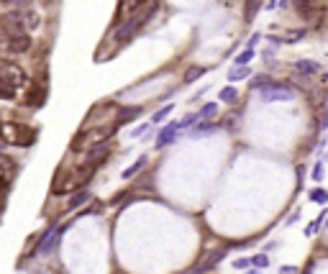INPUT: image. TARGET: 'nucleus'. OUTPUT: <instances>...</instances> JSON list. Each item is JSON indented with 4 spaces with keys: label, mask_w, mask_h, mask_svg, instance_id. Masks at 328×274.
<instances>
[{
    "label": "nucleus",
    "mask_w": 328,
    "mask_h": 274,
    "mask_svg": "<svg viewBox=\"0 0 328 274\" xmlns=\"http://www.w3.org/2000/svg\"><path fill=\"white\" fill-rule=\"evenodd\" d=\"M39 13L36 11H11L8 16L0 18V29H3L5 36H18V33H26V31H33V29H39Z\"/></svg>",
    "instance_id": "nucleus-1"
},
{
    "label": "nucleus",
    "mask_w": 328,
    "mask_h": 274,
    "mask_svg": "<svg viewBox=\"0 0 328 274\" xmlns=\"http://www.w3.org/2000/svg\"><path fill=\"white\" fill-rule=\"evenodd\" d=\"M157 11H159V3L154 0V3H151L149 8H144V11H139L136 16H131L129 21H126V23H121V26L115 29V41H129L136 31H139V29H144V26H147V23L151 21V18H154V13H157Z\"/></svg>",
    "instance_id": "nucleus-2"
},
{
    "label": "nucleus",
    "mask_w": 328,
    "mask_h": 274,
    "mask_svg": "<svg viewBox=\"0 0 328 274\" xmlns=\"http://www.w3.org/2000/svg\"><path fill=\"white\" fill-rule=\"evenodd\" d=\"M36 139V133L29 131L21 123H0V141L3 144H13V146H31Z\"/></svg>",
    "instance_id": "nucleus-3"
},
{
    "label": "nucleus",
    "mask_w": 328,
    "mask_h": 274,
    "mask_svg": "<svg viewBox=\"0 0 328 274\" xmlns=\"http://www.w3.org/2000/svg\"><path fill=\"white\" fill-rule=\"evenodd\" d=\"M0 80L3 82H8L16 93L21 87H26L29 85V77H26V72L21 69V67H16V64H5V62H0Z\"/></svg>",
    "instance_id": "nucleus-4"
},
{
    "label": "nucleus",
    "mask_w": 328,
    "mask_h": 274,
    "mask_svg": "<svg viewBox=\"0 0 328 274\" xmlns=\"http://www.w3.org/2000/svg\"><path fill=\"white\" fill-rule=\"evenodd\" d=\"M295 97V90L287 87V85H277L272 82L267 90H262V100L264 103H275V100H293Z\"/></svg>",
    "instance_id": "nucleus-5"
},
{
    "label": "nucleus",
    "mask_w": 328,
    "mask_h": 274,
    "mask_svg": "<svg viewBox=\"0 0 328 274\" xmlns=\"http://www.w3.org/2000/svg\"><path fill=\"white\" fill-rule=\"evenodd\" d=\"M3 47L11 54H26L31 49V36L29 33H18V36H5Z\"/></svg>",
    "instance_id": "nucleus-6"
},
{
    "label": "nucleus",
    "mask_w": 328,
    "mask_h": 274,
    "mask_svg": "<svg viewBox=\"0 0 328 274\" xmlns=\"http://www.w3.org/2000/svg\"><path fill=\"white\" fill-rule=\"evenodd\" d=\"M177 131H180V123H167V129H164L159 136H157V149H164V146H169L172 141L177 139Z\"/></svg>",
    "instance_id": "nucleus-7"
},
{
    "label": "nucleus",
    "mask_w": 328,
    "mask_h": 274,
    "mask_svg": "<svg viewBox=\"0 0 328 274\" xmlns=\"http://www.w3.org/2000/svg\"><path fill=\"white\" fill-rule=\"evenodd\" d=\"M293 69L297 72V75H315L318 69H321V64H318V62H313V59H297L295 64H293Z\"/></svg>",
    "instance_id": "nucleus-8"
},
{
    "label": "nucleus",
    "mask_w": 328,
    "mask_h": 274,
    "mask_svg": "<svg viewBox=\"0 0 328 274\" xmlns=\"http://www.w3.org/2000/svg\"><path fill=\"white\" fill-rule=\"evenodd\" d=\"M293 8L305 18V21H308V18H313V13H315V3H313V0H293Z\"/></svg>",
    "instance_id": "nucleus-9"
},
{
    "label": "nucleus",
    "mask_w": 328,
    "mask_h": 274,
    "mask_svg": "<svg viewBox=\"0 0 328 274\" xmlns=\"http://www.w3.org/2000/svg\"><path fill=\"white\" fill-rule=\"evenodd\" d=\"M262 11V0H246V8H244V18H246V23H251L254 21V16H257Z\"/></svg>",
    "instance_id": "nucleus-10"
},
{
    "label": "nucleus",
    "mask_w": 328,
    "mask_h": 274,
    "mask_svg": "<svg viewBox=\"0 0 328 274\" xmlns=\"http://www.w3.org/2000/svg\"><path fill=\"white\" fill-rule=\"evenodd\" d=\"M147 161H149L147 157H139V159H136V161L131 164V167H129V169H126V172H123V179H131L133 175H139V172H141L144 167H147Z\"/></svg>",
    "instance_id": "nucleus-11"
},
{
    "label": "nucleus",
    "mask_w": 328,
    "mask_h": 274,
    "mask_svg": "<svg viewBox=\"0 0 328 274\" xmlns=\"http://www.w3.org/2000/svg\"><path fill=\"white\" fill-rule=\"evenodd\" d=\"M87 197H90V193L87 190H80V193H75L69 197V203H67V210H75V208H80L82 203H87Z\"/></svg>",
    "instance_id": "nucleus-12"
},
{
    "label": "nucleus",
    "mask_w": 328,
    "mask_h": 274,
    "mask_svg": "<svg viewBox=\"0 0 328 274\" xmlns=\"http://www.w3.org/2000/svg\"><path fill=\"white\" fill-rule=\"evenodd\" d=\"M218 100H221V103H236V100H239V90L236 87H223L221 93H218Z\"/></svg>",
    "instance_id": "nucleus-13"
},
{
    "label": "nucleus",
    "mask_w": 328,
    "mask_h": 274,
    "mask_svg": "<svg viewBox=\"0 0 328 274\" xmlns=\"http://www.w3.org/2000/svg\"><path fill=\"white\" fill-rule=\"evenodd\" d=\"M249 75H251V69H249V67H231V69H229V80H231V82L246 80Z\"/></svg>",
    "instance_id": "nucleus-14"
},
{
    "label": "nucleus",
    "mask_w": 328,
    "mask_h": 274,
    "mask_svg": "<svg viewBox=\"0 0 328 274\" xmlns=\"http://www.w3.org/2000/svg\"><path fill=\"white\" fill-rule=\"evenodd\" d=\"M213 131H218V126L215 123H200L197 129H193V139H197V136H208V133H213Z\"/></svg>",
    "instance_id": "nucleus-15"
},
{
    "label": "nucleus",
    "mask_w": 328,
    "mask_h": 274,
    "mask_svg": "<svg viewBox=\"0 0 328 274\" xmlns=\"http://www.w3.org/2000/svg\"><path fill=\"white\" fill-rule=\"evenodd\" d=\"M136 115H141V108H126V111L118 113L115 118V126H121L123 121H129V118H136Z\"/></svg>",
    "instance_id": "nucleus-16"
},
{
    "label": "nucleus",
    "mask_w": 328,
    "mask_h": 274,
    "mask_svg": "<svg viewBox=\"0 0 328 274\" xmlns=\"http://www.w3.org/2000/svg\"><path fill=\"white\" fill-rule=\"evenodd\" d=\"M251 82H254V85H251L254 90H267V87L272 85V77H269V75H257Z\"/></svg>",
    "instance_id": "nucleus-17"
},
{
    "label": "nucleus",
    "mask_w": 328,
    "mask_h": 274,
    "mask_svg": "<svg viewBox=\"0 0 328 274\" xmlns=\"http://www.w3.org/2000/svg\"><path fill=\"white\" fill-rule=\"evenodd\" d=\"M251 267L254 269H267L269 267V257H267V254H257V257H251Z\"/></svg>",
    "instance_id": "nucleus-18"
},
{
    "label": "nucleus",
    "mask_w": 328,
    "mask_h": 274,
    "mask_svg": "<svg viewBox=\"0 0 328 274\" xmlns=\"http://www.w3.org/2000/svg\"><path fill=\"white\" fill-rule=\"evenodd\" d=\"M215 103H208V105H203V108H200V111L195 113V118H197V121H205V118H211L213 113H215Z\"/></svg>",
    "instance_id": "nucleus-19"
},
{
    "label": "nucleus",
    "mask_w": 328,
    "mask_h": 274,
    "mask_svg": "<svg viewBox=\"0 0 328 274\" xmlns=\"http://www.w3.org/2000/svg\"><path fill=\"white\" fill-rule=\"evenodd\" d=\"M0 100H16V90L3 80H0Z\"/></svg>",
    "instance_id": "nucleus-20"
},
{
    "label": "nucleus",
    "mask_w": 328,
    "mask_h": 274,
    "mask_svg": "<svg viewBox=\"0 0 328 274\" xmlns=\"http://www.w3.org/2000/svg\"><path fill=\"white\" fill-rule=\"evenodd\" d=\"M251 59H254V49H246V51H241L239 57H236V67H246Z\"/></svg>",
    "instance_id": "nucleus-21"
},
{
    "label": "nucleus",
    "mask_w": 328,
    "mask_h": 274,
    "mask_svg": "<svg viewBox=\"0 0 328 274\" xmlns=\"http://www.w3.org/2000/svg\"><path fill=\"white\" fill-rule=\"evenodd\" d=\"M172 108H175V105H164V108H159V111L151 115V123H162L164 118H167V115L172 113Z\"/></svg>",
    "instance_id": "nucleus-22"
},
{
    "label": "nucleus",
    "mask_w": 328,
    "mask_h": 274,
    "mask_svg": "<svg viewBox=\"0 0 328 274\" xmlns=\"http://www.w3.org/2000/svg\"><path fill=\"white\" fill-rule=\"evenodd\" d=\"M203 75H205V67H190V69L185 72V82H193V80L203 77Z\"/></svg>",
    "instance_id": "nucleus-23"
},
{
    "label": "nucleus",
    "mask_w": 328,
    "mask_h": 274,
    "mask_svg": "<svg viewBox=\"0 0 328 274\" xmlns=\"http://www.w3.org/2000/svg\"><path fill=\"white\" fill-rule=\"evenodd\" d=\"M311 200H313V203H321V205H326V203H328V193H326V190H321V187H318V190H313V193H311Z\"/></svg>",
    "instance_id": "nucleus-24"
},
{
    "label": "nucleus",
    "mask_w": 328,
    "mask_h": 274,
    "mask_svg": "<svg viewBox=\"0 0 328 274\" xmlns=\"http://www.w3.org/2000/svg\"><path fill=\"white\" fill-rule=\"evenodd\" d=\"M246 267H251V257H241L233 261V269H246Z\"/></svg>",
    "instance_id": "nucleus-25"
},
{
    "label": "nucleus",
    "mask_w": 328,
    "mask_h": 274,
    "mask_svg": "<svg viewBox=\"0 0 328 274\" xmlns=\"http://www.w3.org/2000/svg\"><path fill=\"white\" fill-rule=\"evenodd\" d=\"M323 172H326V169H323V164L318 161L315 167H313V179H315V182H321V179H323Z\"/></svg>",
    "instance_id": "nucleus-26"
},
{
    "label": "nucleus",
    "mask_w": 328,
    "mask_h": 274,
    "mask_svg": "<svg viewBox=\"0 0 328 274\" xmlns=\"http://www.w3.org/2000/svg\"><path fill=\"white\" fill-rule=\"evenodd\" d=\"M321 223H323V218H318V221H313L311 226H308V231H305V233H308V236H313V233L318 231V228H321Z\"/></svg>",
    "instance_id": "nucleus-27"
},
{
    "label": "nucleus",
    "mask_w": 328,
    "mask_h": 274,
    "mask_svg": "<svg viewBox=\"0 0 328 274\" xmlns=\"http://www.w3.org/2000/svg\"><path fill=\"white\" fill-rule=\"evenodd\" d=\"M259 41H262V33H259V31H257V33H251V39H249V49H254Z\"/></svg>",
    "instance_id": "nucleus-28"
},
{
    "label": "nucleus",
    "mask_w": 328,
    "mask_h": 274,
    "mask_svg": "<svg viewBox=\"0 0 328 274\" xmlns=\"http://www.w3.org/2000/svg\"><path fill=\"white\" fill-rule=\"evenodd\" d=\"M279 274H297V267H290V264H285V267L279 269Z\"/></svg>",
    "instance_id": "nucleus-29"
},
{
    "label": "nucleus",
    "mask_w": 328,
    "mask_h": 274,
    "mask_svg": "<svg viewBox=\"0 0 328 274\" xmlns=\"http://www.w3.org/2000/svg\"><path fill=\"white\" fill-rule=\"evenodd\" d=\"M277 246H279V241H269L267 246H264V251H275V249H277Z\"/></svg>",
    "instance_id": "nucleus-30"
},
{
    "label": "nucleus",
    "mask_w": 328,
    "mask_h": 274,
    "mask_svg": "<svg viewBox=\"0 0 328 274\" xmlns=\"http://www.w3.org/2000/svg\"><path fill=\"white\" fill-rule=\"evenodd\" d=\"M297 218H300V213H293V215H290V218H287V226H293V223L297 221Z\"/></svg>",
    "instance_id": "nucleus-31"
},
{
    "label": "nucleus",
    "mask_w": 328,
    "mask_h": 274,
    "mask_svg": "<svg viewBox=\"0 0 328 274\" xmlns=\"http://www.w3.org/2000/svg\"><path fill=\"white\" fill-rule=\"evenodd\" d=\"M147 129H149V126H139V129H136V131H133V136H141V133H144V131H147Z\"/></svg>",
    "instance_id": "nucleus-32"
},
{
    "label": "nucleus",
    "mask_w": 328,
    "mask_h": 274,
    "mask_svg": "<svg viewBox=\"0 0 328 274\" xmlns=\"http://www.w3.org/2000/svg\"><path fill=\"white\" fill-rule=\"evenodd\" d=\"M246 274H259V269H246Z\"/></svg>",
    "instance_id": "nucleus-33"
},
{
    "label": "nucleus",
    "mask_w": 328,
    "mask_h": 274,
    "mask_svg": "<svg viewBox=\"0 0 328 274\" xmlns=\"http://www.w3.org/2000/svg\"><path fill=\"white\" fill-rule=\"evenodd\" d=\"M323 80H326V82H328V72H326V75H323Z\"/></svg>",
    "instance_id": "nucleus-34"
}]
</instances>
